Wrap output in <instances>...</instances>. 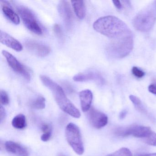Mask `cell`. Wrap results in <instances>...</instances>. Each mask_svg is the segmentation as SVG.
I'll use <instances>...</instances> for the list:
<instances>
[{"instance_id": "obj_1", "label": "cell", "mask_w": 156, "mask_h": 156, "mask_svg": "<svg viewBox=\"0 0 156 156\" xmlns=\"http://www.w3.org/2000/svg\"><path fill=\"white\" fill-rule=\"evenodd\" d=\"M95 30L111 40L107 52L111 57L121 59L127 56L133 48V35L127 25L113 16L101 17L93 24Z\"/></svg>"}, {"instance_id": "obj_2", "label": "cell", "mask_w": 156, "mask_h": 156, "mask_svg": "<svg viewBox=\"0 0 156 156\" xmlns=\"http://www.w3.org/2000/svg\"><path fill=\"white\" fill-rule=\"evenodd\" d=\"M40 78L43 84L52 91L56 103L62 110L73 117L80 118V111L67 98L60 85L46 76L41 75Z\"/></svg>"}, {"instance_id": "obj_3", "label": "cell", "mask_w": 156, "mask_h": 156, "mask_svg": "<svg viewBox=\"0 0 156 156\" xmlns=\"http://www.w3.org/2000/svg\"><path fill=\"white\" fill-rule=\"evenodd\" d=\"M156 20V1H155L135 16L132 23L136 30L142 32H146L152 28Z\"/></svg>"}, {"instance_id": "obj_4", "label": "cell", "mask_w": 156, "mask_h": 156, "mask_svg": "<svg viewBox=\"0 0 156 156\" xmlns=\"http://www.w3.org/2000/svg\"><path fill=\"white\" fill-rule=\"evenodd\" d=\"M66 136L74 151L78 155L83 154L84 148L79 127L73 123L68 124L66 128Z\"/></svg>"}, {"instance_id": "obj_5", "label": "cell", "mask_w": 156, "mask_h": 156, "mask_svg": "<svg viewBox=\"0 0 156 156\" xmlns=\"http://www.w3.org/2000/svg\"><path fill=\"white\" fill-rule=\"evenodd\" d=\"M16 9L26 28L37 35L42 34L43 31L31 11L23 6L18 5Z\"/></svg>"}, {"instance_id": "obj_6", "label": "cell", "mask_w": 156, "mask_h": 156, "mask_svg": "<svg viewBox=\"0 0 156 156\" xmlns=\"http://www.w3.org/2000/svg\"><path fill=\"white\" fill-rule=\"evenodd\" d=\"M152 132L149 127L133 125L127 127L119 128L116 129L115 133L119 136L127 137L131 136L144 139L147 137Z\"/></svg>"}, {"instance_id": "obj_7", "label": "cell", "mask_w": 156, "mask_h": 156, "mask_svg": "<svg viewBox=\"0 0 156 156\" xmlns=\"http://www.w3.org/2000/svg\"><path fill=\"white\" fill-rule=\"evenodd\" d=\"M2 54L7 60L10 67L19 74L23 76L26 80H30L31 76L29 71L12 54L6 51H2Z\"/></svg>"}, {"instance_id": "obj_8", "label": "cell", "mask_w": 156, "mask_h": 156, "mask_svg": "<svg viewBox=\"0 0 156 156\" xmlns=\"http://www.w3.org/2000/svg\"><path fill=\"white\" fill-rule=\"evenodd\" d=\"M88 118L90 124L96 129L104 127L108 122L107 115L94 108H90L88 112Z\"/></svg>"}, {"instance_id": "obj_9", "label": "cell", "mask_w": 156, "mask_h": 156, "mask_svg": "<svg viewBox=\"0 0 156 156\" xmlns=\"http://www.w3.org/2000/svg\"><path fill=\"white\" fill-rule=\"evenodd\" d=\"M58 12L63 20L66 28L71 29L73 26L74 17L69 2L66 1H62L58 6Z\"/></svg>"}, {"instance_id": "obj_10", "label": "cell", "mask_w": 156, "mask_h": 156, "mask_svg": "<svg viewBox=\"0 0 156 156\" xmlns=\"http://www.w3.org/2000/svg\"><path fill=\"white\" fill-rule=\"evenodd\" d=\"M25 45L27 50L40 57L47 56L51 52L50 47L34 40L27 41Z\"/></svg>"}, {"instance_id": "obj_11", "label": "cell", "mask_w": 156, "mask_h": 156, "mask_svg": "<svg viewBox=\"0 0 156 156\" xmlns=\"http://www.w3.org/2000/svg\"><path fill=\"white\" fill-rule=\"evenodd\" d=\"M74 81L77 82H87L88 81H94L99 85H103L105 80L103 76L96 72L90 71L85 73H81L76 75L73 78Z\"/></svg>"}, {"instance_id": "obj_12", "label": "cell", "mask_w": 156, "mask_h": 156, "mask_svg": "<svg viewBox=\"0 0 156 156\" xmlns=\"http://www.w3.org/2000/svg\"><path fill=\"white\" fill-rule=\"evenodd\" d=\"M0 42L2 44L17 51H21L23 49L22 45L19 41L2 30L0 32Z\"/></svg>"}, {"instance_id": "obj_13", "label": "cell", "mask_w": 156, "mask_h": 156, "mask_svg": "<svg viewBox=\"0 0 156 156\" xmlns=\"http://www.w3.org/2000/svg\"><path fill=\"white\" fill-rule=\"evenodd\" d=\"M5 148L8 152L18 156H29L27 149L20 144L13 141H7L5 144Z\"/></svg>"}, {"instance_id": "obj_14", "label": "cell", "mask_w": 156, "mask_h": 156, "mask_svg": "<svg viewBox=\"0 0 156 156\" xmlns=\"http://www.w3.org/2000/svg\"><path fill=\"white\" fill-rule=\"evenodd\" d=\"M2 10L4 16L12 23L18 25L20 22V17L18 14L11 8L9 3L5 1H1Z\"/></svg>"}, {"instance_id": "obj_15", "label": "cell", "mask_w": 156, "mask_h": 156, "mask_svg": "<svg viewBox=\"0 0 156 156\" xmlns=\"http://www.w3.org/2000/svg\"><path fill=\"white\" fill-rule=\"evenodd\" d=\"M79 98L82 111L84 112L89 111L93 99L92 92L88 89L83 90L79 93Z\"/></svg>"}, {"instance_id": "obj_16", "label": "cell", "mask_w": 156, "mask_h": 156, "mask_svg": "<svg viewBox=\"0 0 156 156\" xmlns=\"http://www.w3.org/2000/svg\"><path fill=\"white\" fill-rule=\"evenodd\" d=\"M75 13L80 20H83L85 17L86 8L84 2L71 1Z\"/></svg>"}, {"instance_id": "obj_17", "label": "cell", "mask_w": 156, "mask_h": 156, "mask_svg": "<svg viewBox=\"0 0 156 156\" xmlns=\"http://www.w3.org/2000/svg\"><path fill=\"white\" fill-rule=\"evenodd\" d=\"M12 124L13 127L17 129H23L26 126V119L23 114H19L12 119Z\"/></svg>"}, {"instance_id": "obj_18", "label": "cell", "mask_w": 156, "mask_h": 156, "mask_svg": "<svg viewBox=\"0 0 156 156\" xmlns=\"http://www.w3.org/2000/svg\"><path fill=\"white\" fill-rule=\"evenodd\" d=\"M129 98L130 101L133 103V105H134L137 110H138L139 112H140L142 114H144V115L149 116L148 112L147 110L146 109V108L145 107L140 98L137 97L136 96L132 95L129 96Z\"/></svg>"}, {"instance_id": "obj_19", "label": "cell", "mask_w": 156, "mask_h": 156, "mask_svg": "<svg viewBox=\"0 0 156 156\" xmlns=\"http://www.w3.org/2000/svg\"><path fill=\"white\" fill-rule=\"evenodd\" d=\"M30 105L35 109H44L45 107V98L42 96L38 97L30 102Z\"/></svg>"}, {"instance_id": "obj_20", "label": "cell", "mask_w": 156, "mask_h": 156, "mask_svg": "<svg viewBox=\"0 0 156 156\" xmlns=\"http://www.w3.org/2000/svg\"><path fill=\"white\" fill-rule=\"evenodd\" d=\"M41 129L43 134L41 136V139L43 141L46 142L50 139L51 136V128L48 124H44L42 126Z\"/></svg>"}, {"instance_id": "obj_21", "label": "cell", "mask_w": 156, "mask_h": 156, "mask_svg": "<svg viewBox=\"0 0 156 156\" xmlns=\"http://www.w3.org/2000/svg\"><path fill=\"white\" fill-rule=\"evenodd\" d=\"M107 156H133L130 151L127 148L122 147L114 153Z\"/></svg>"}, {"instance_id": "obj_22", "label": "cell", "mask_w": 156, "mask_h": 156, "mask_svg": "<svg viewBox=\"0 0 156 156\" xmlns=\"http://www.w3.org/2000/svg\"><path fill=\"white\" fill-rule=\"evenodd\" d=\"M144 140L147 145L156 146V133L152 131L147 137L144 139Z\"/></svg>"}, {"instance_id": "obj_23", "label": "cell", "mask_w": 156, "mask_h": 156, "mask_svg": "<svg viewBox=\"0 0 156 156\" xmlns=\"http://www.w3.org/2000/svg\"><path fill=\"white\" fill-rule=\"evenodd\" d=\"M0 98L2 105H7L9 102V98L8 94L4 90H2L0 93Z\"/></svg>"}, {"instance_id": "obj_24", "label": "cell", "mask_w": 156, "mask_h": 156, "mask_svg": "<svg viewBox=\"0 0 156 156\" xmlns=\"http://www.w3.org/2000/svg\"><path fill=\"white\" fill-rule=\"evenodd\" d=\"M132 73L137 78H141L145 76V73L138 67L134 66L132 69Z\"/></svg>"}, {"instance_id": "obj_25", "label": "cell", "mask_w": 156, "mask_h": 156, "mask_svg": "<svg viewBox=\"0 0 156 156\" xmlns=\"http://www.w3.org/2000/svg\"><path fill=\"white\" fill-rule=\"evenodd\" d=\"M54 33L59 39H62L63 37L62 31L60 25L57 24H55L53 26Z\"/></svg>"}, {"instance_id": "obj_26", "label": "cell", "mask_w": 156, "mask_h": 156, "mask_svg": "<svg viewBox=\"0 0 156 156\" xmlns=\"http://www.w3.org/2000/svg\"><path fill=\"white\" fill-rule=\"evenodd\" d=\"M6 117V112L5 109L2 105L1 106L0 108V122L2 123V122L5 120Z\"/></svg>"}, {"instance_id": "obj_27", "label": "cell", "mask_w": 156, "mask_h": 156, "mask_svg": "<svg viewBox=\"0 0 156 156\" xmlns=\"http://www.w3.org/2000/svg\"><path fill=\"white\" fill-rule=\"evenodd\" d=\"M63 86L64 87L65 90L67 91L68 93H72L73 92L74 90L73 89V87H72L71 85L68 82H65L62 83Z\"/></svg>"}, {"instance_id": "obj_28", "label": "cell", "mask_w": 156, "mask_h": 156, "mask_svg": "<svg viewBox=\"0 0 156 156\" xmlns=\"http://www.w3.org/2000/svg\"><path fill=\"white\" fill-rule=\"evenodd\" d=\"M148 90L151 94L156 95V83L150 85L148 87Z\"/></svg>"}, {"instance_id": "obj_29", "label": "cell", "mask_w": 156, "mask_h": 156, "mask_svg": "<svg viewBox=\"0 0 156 156\" xmlns=\"http://www.w3.org/2000/svg\"><path fill=\"white\" fill-rule=\"evenodd\" d=\"M113 4L118 9H122V4L120 1H113Z\"/></svg>"}, {"instance_id": "obj_30", "label": "cell", "mask_w": 156, "mask_h": 156, "mask_svg": "<svg viewBox=\"0 0 156 156\" xmlns=\"http://www.w3.org/2000/svg\"><path fill=\"white\" fill-rule=\"evenodd\" d=\"M126 111L124 110V111H122L120 115V118L121 119H123L126 117Z\"/></svg>"}, {"instance_id": "obj_31", "label": "cell", "mask_w": 156, "mask_h": 156, "mask_svg": "<svg viewBox=\"0 0 156 156\" xmlns=\"http://www.w3.org/2000/svg\"><path fill=\"white\" fill-rule=\"evenodd\" d=\"M138 156H156V153H150V154H141Z\"/></svg>"}, {"instance_id": "obj_32", "label": "cell", "mask_w": 156, "mask_h": 156, "mask_svg": "<svg viewBox=\"0 0 156 156\" xmlns=\"http://www.w3.org/2000/svg\"><path fill=\"white\" fill-rule=\"evenodd\" d=\"M57 156H66L65 155H64V154H63V153H59V154H58V155Z\"/></svg>"}]
</instances>
